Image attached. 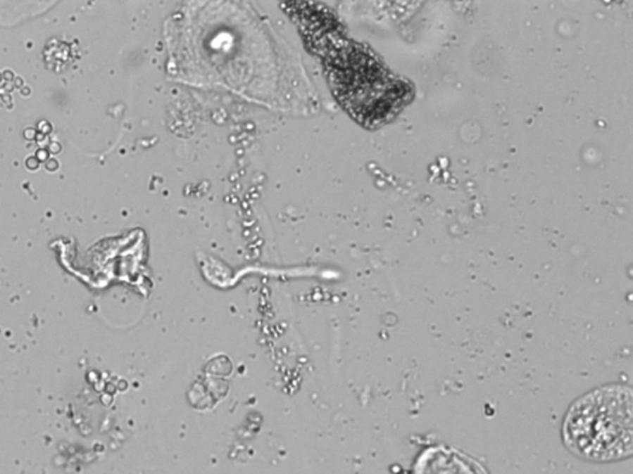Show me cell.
I'll list each match as a JSON object with an SVG mask.
<instances>
[{"mask_svg": "<svg viewBox=\"0 0 633 474\" xmlns=\"http://www.w3.org/2000/svg\"><path fill=\"white\" fill-rule=\"evenodd\" d=\"M572 454L595 462L626 459L633 451V397L629 387L610 384L572 404L563 423Z\"/></svg>", "mask_w": 633, "mask_h": 474, "instance_id": "obj_1", "label": "cell"}, {"mask_svg": "<svg viewBox=\"0 0 633 474\" xmlns=\"http://www.w3.org/2000/svg\"><path fill=\"white\" fill-rule=\"evenodd\" d=\"M343 56L327 58L335 89L355 117L365 122H385L407 99L405 82L389 76L385 68L364 52L346 49Z\"/></svg>", "mask_w": 633, "mask_h": 474, "instance_id": "obj_2", "label": "cell"}]
</instances>
